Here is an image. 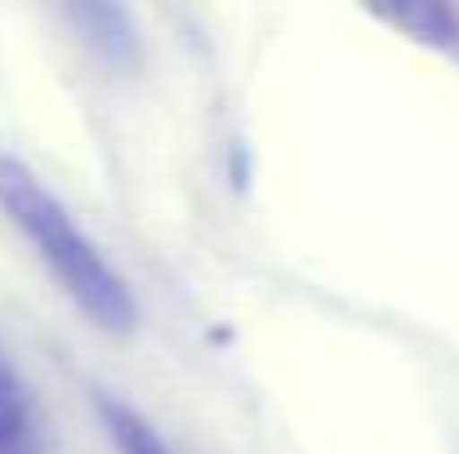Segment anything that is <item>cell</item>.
Instances as JSON below:
<instances>
[{"instance_id": "cell-1", "label": "cell", "mask_w": 459, "mask_h": 454, "mask_svg": "<svg viewBox=\"0 0 459 454\" xmlns=\"http://www.w3.org/2000/svg\"><path fill=\"white\" fill-rule=\"evenodd\" d=\"M0 210L31 241V250L40 254L49 277L67 290V299L76 303L99 330H108V334H130L134 330L139 307H134L130 286L121 281V272L76 227L67 205L13 156H0Z\"/></svg>"}, {"instance_id": "cell-2", "label": "cell", "mask_w": 459, "mask_h": 454, "mask_svg": "<svg viewBox=\"0 0 459 454\" xmlns=\"http://www.w3.org/2000/svg\"><path fill=\"white\" fill-rule=\"evenodd\" d=\"M99 415H103V428H108V437L117 441L121 454H174L165 446V437L134 406H126L117 397H99Z\"/></svg>"}, {"instance_id": "cell-3", "label": "cell", "mask_w": 459, "mask_h": 454, "mask_svg": "<svg viewBox=\"0 0 459 454\" xmlns=\"http://www.w3.org/2000/svg\"><path fill=\"white\" fill-rule=\"evenodd\" d=\"M384 22L402 27L406 36L415 40H429V45H451L459 36V18L446 4H433V0H420V4H393V9H379Z\"/></svg>"}, {"instance_id": "cell-4", "label": "cell", "mask_w": 459, "mask_h": 454, "mask_svg": "<svg viewBox=\"0 0 459 454\" xmlns=\"http://www.w3.org/2000/svg\"><path fill=\"white\" fill-rule=\"evenodd\" d=\"M27 433V392L0 352V454H13Z\"/></svg>"}, {"instance_id": "cell-5", "label": "cell", "mask_w": 459, "mask_h": 454, "mask_svg": "<svg viewBox=\"0 0 459 454\" xmlns=\"http://www.w3.org/2000/svg\"><path fill=\"white\" fill-rule=\"evenodd\" d=\"M13 454H22V450H13Z\"/></svg>"}]
</instances>
